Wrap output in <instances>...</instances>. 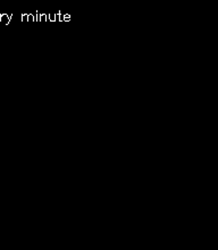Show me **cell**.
<instances>
[{"mask_svg": "<svg viewBox=\"0 0 218 250\" xmlns=\"http://www.w3.org/2000/svg\"><path fill=\"white\" fill-rule=\"evenodd\" d=\"M12 19H13V14H0V22L5 24V25H8Z\"/></svg>", "mask_w": 218, "mask_h": 250, "instance_id": "obj_1", "label": "cell"}, {"mask_svg": "<svg viewBox=\"0 0 218 250\" xmlns=\"http://www.w3.org/2000/svg\"><path fill=\"white\" fill-rule=\"evenodd\" d=\"M72 20V16L70 14H66V13H61L60 12V22H70Z\"/></svg>", "mask_w": 218, "mask_h": 250, "instance_id": "obj_2", "label": "cell"}, {"mask_svg": "<svg viewBox=\"0 0 218 250\" xmlns=\"http://www.w3.org/2000/svg\"><path fill=\"white\" fill-rule=\"evenodd\" d=\"M48 15L49 14L40 13V22H48Z\"/></svg>", "mask_w": 218, "mask_h": 250, "instance_id": "obj_3", "label": "cell"}, {"mask_svg": "<svg viewBox=\"0 0 218 250\" xmlns=\"http://www.w3.org/2000/svg\"><path fill=\"white\" fill-rule=\"evenodd\" d=\"M34 21H36L34 14H27V22H34Z\"/></svg>", "mask_w": 218, "mask_h": 250, "instance_id": "obj_4", "label": "cell"}, {"mask_svg": "<svg viewBox=\"0 0 218 250\" xmlns=\"http://www.w3.org/2000/svg\"><path fill=\"white\" fill-rule=\"evenodd\" d=\"M55 16H56V22H60V12L55 13Z\"/></svg>", "mask_w": 218, "mask_h": 250, "instance_id": "obj_5", "label": "cell"}, {"mask_svg": "<svg viewBox=\"0 0 218 250\" xmlns=\"http://www.w3.org/2000/svg\"><path fill=\"white\" fill-rule=\"evenodd\" d=\"M22 22H27V14H22Z\"/></svg>", "mask_w": 218, "mask_h": 250, "instance_id": "obj_6", "label": "cell"}]
</instances>
